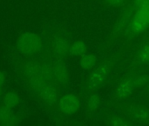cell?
<instances>
[{
  "instance_id": "obj_8",
  "label": "cell",
  "mask_w": 149,
  "mask_h": 126,
  "mask_svg": "<svg viewBox=\"0 0 149 126\" xmlns=\"http://www.w3.org/2000/svg\"><path fill=\"white\" fill-rule=\"evenodd\" d=\"M95 62V58L93 55H84L81 60V65L84 68H90Z\"/></svg>"
},
{
  "instance_id": "obj_15",
  "label": "cell",
  "mask_w": 149,
  "mask_h": 126,
  "mask_svg": "<svg viewBox=\"0 0 149 126\" xmlns=\"http://www.w3.org/2000/svg\"><path fill=\"white\" fill-rule=\"evenodd\" d=\"M0 95H1V88H0Z\"/></svg>"
},
{
  "instance_id": "obj_3",
  "label": "cell",
  "mask_w": 149,
  "mask_h": 126,
  "mask_svg": "<svg viewBox=\"0 0 149 126\" xmlns=\"http://www.w3.org/2000/svg\"><path fill=\"white\" fill-rule=\"evenodd\" d=\"M79 106L78 98L73 95L65 96L59 102V107L66 114H74Z\"/></svg>"
},
{
  "instance_id": "obj_2",
  "label": "cell",
  "mask_w": 149,
  "mask_h": 126,
  "mask_svg": "<svg viewBox=\"0 0 149 126\" xmlns=\"http://www.w3.org/2000/svg\"><path fill=\"white\" fill-rule=\"evenodd\" d=\"M148 25H149V6L139 9L134 18L132 28L134 32H141Z\"/></svg>"
},
{
  "instance_id": "obj_12",
  "label": "cell",
  "mask_w": 149,
  "mask_h": 126,
  "mask_svg": "<svg viewBox=\"0 0 149 126\" xmlns=\"http://www.w3.org/2000/svg\"><path fill=\"white\" fill-rule=\"evenodd\" d=\"M113 125H127V123L123 122V121H122V120H120V118H115V120L113 119Z\"/></svg>"
},
{
  "instance_id": "obj_10",
  "label": "cell",
  "mask_w": 149,
  "mask_h": 126,
  "mask_svg": "<svg viewBox=\"0 0 149 126\" xmlns=\"http://www.w3.org/2000/svg\"><path fill=\"white\" fill-rule=\"evenodd\" d=\"M141 58L144 62L149 63V46L144 48V50L142 51V53L141 55Z\"/></svg>"
},
{
  "instance_id": "obj_5",
  "label": "cell",
  "mask_w": 149,
  "mask_h": 126,
  "mask_svg": "<svg viewBox=\"0 0 149 126\" xmlns=\"http://www.w3.org/2000/svg\"><path fill=\"white\" fill-rule=\"evenodd\" d=\"M107 74V71L106 68H101L100 69H98V71L93 75L92 79H91V82L93 83H95V84H99V83H101L105 78H106V75Z\"/></svg>"
},
{
  "instance_id": "obj_14",
  "label": "cell",
  "mask_w": 149,
  "mask_h": 126,
  "mask_svg": "<svg viewBox=\"0 0 149 126\" xmlns=\"http://www.w3.org/2000/svg\"><path fill=\"white\" fill-rule=\"evenodd\" d=\"M122 1H123V0H109V2H111V3L113 4H120V3H122Z\"/></svg>"
},
{
  "instance_id": "obj_13",
  "label": "cell",
  "mask_w": 149,
  "mask_h": 126,
  "mask_svg": "<svg viewBox=\"0 0 149 126\" xmlns=\"http://www.w3.org/2000/svg\"><path fill=\"white\" fill-rule=\"evenodd\" d=\"M4 82V75H3V73L0 71V85H2Z\"/></svg>"
},
{
  "instance_id": "obj_11",
  "label": "cell",
  "mask_w": 149,
  "mask_h": 126,
  "mask_svg": "<svg viewBox=\"0 0 149 126\" xmlns=\"http://www.w3.org/2000/svg\"><path fill=\"white\" fill-rule=\"evenodd\" d=\"M135 4L139 9L144 8L149 6V0H135Z\"/></svg>"
},
{
  "instance_id": "obj_6",
  "label": "cell",
  "mask_w": 149,
  "mask_h": 126,
  "mask_svg": "<svg viewBox=\"0 0 149 126\" xmlns=\"http://www.w3.org/2000/svg\"><path fill=\"white\" fill-rule=\"evenodd\" d=\"M18 103V97L14 93H9L4 98V106L8 108H13L15 107Z\"/></svg>"
},
{
  "instance_id": "obj_1",
  "label": "cell",
  "mask_w": 149,
  "mask_h": 126,
  "mask_svg": "<svg viewBox=\"0 0 149 126\" xmlns=\"http://www.w3.org/2000/svg\"><path fill=\"white\" fill-rule=\"evenodd\" d=\"M17 47L24 53H33L41 47L40 39L33 33H26L20 37L17 41Z\"/></svg>"
},
{
  "instance_id": "obj_4",
  "label": "cell",
  "mask_w": 149,
  "mask_h": 126,
  "mask_svg": "<svg viewBox=\"0 0 149 126\" xmlns=\"http://www.w3.org/2000/svg\"><path fill=\"white\" fill-rule=\"evenodd\" d=\"M15 118L10 111V108L6 106L1 108L0 110V122L3 125H12L14 124Z\"/></svg>"
},
{
  "instance_id": "obj_7",
  "label": "cell",
  "mask_w": 149,
  "mask_h": 126,
  "mask_svg": "<svg viewBox=\"0 0 149 126\" xmlns=\"http://www.w3.org/2000/svg\"><path fill=\"white\" fill-rule=\"evenodd\" d=\"M71 51L75 55H83L86 51V46L82 42H77L72 46Z\"/></svg>"
},
{
  "instance_id": "obj_9",
  "label": "cell",
  "mask_w": 149,
  "mask_h": 126,
  "mask_svg": "<svg viewBox=\"0 0 149 126\" xmlns=\"http://www.w3.org/2000/svg\"><path fill=\"white\" fill-rule=\"evenodd\" d=\"M130 92H131V85L129 84V82L122 83L118 89V93L121 96H125L128 95Z\"/></svg>"
}]
</instances>
